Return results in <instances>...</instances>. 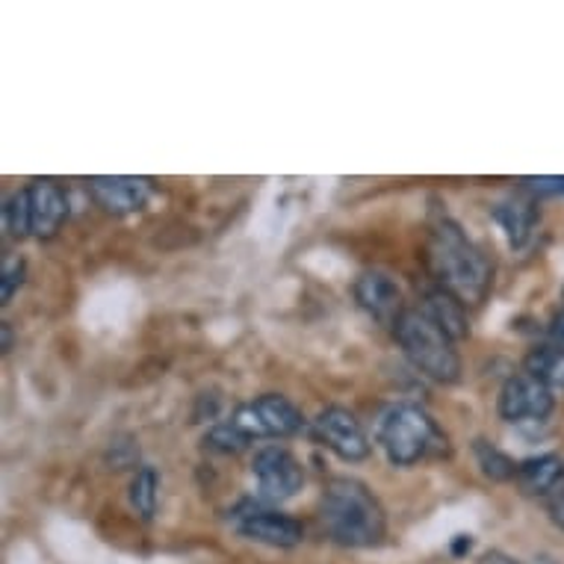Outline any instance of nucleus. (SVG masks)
<instances>
[{"label": "nucleus", "instance_id": "393cba45", "mask_svg": "<svg viewBox=\"0 0 564 564\" xmlns=\"http://www.w3.org/2000/svg\"><path fill=\"white\" fill-rule=\"evenodd\" d=\"M550 334H553L555 340H564V307L550 319Z\"/></svg>", "mask_w": 564, "mask_h": 564}, {"label": "nucleus", "instance_id": "aec40b11", "mask_svg": "<svg viewBox=\"0 0 564 564\" xmlns=\"http://www.w3.org/2000/svg\"><path fill=\"white\" fill-rule=\"evenodd\" d=\"M3 225H7V231H10V237H15V240H24V237L33 234V214H30L28 189H21V193L7 198V207H3Z\"/></svg>", "mask_w": 564, "mask_h": 564}, {"label": "nucleus", "instance_id": "bb28decb", "mask_svg": "<svg viewBox=\"0 0 564 564\" xmlns=\"http://www.w3.org/2000/svg\"><path fill=\"white\" fill-rule=\"evenodd\" d=\"M12 349V325L3 323V351Z\"/></svg>", "mask_w": 564, "mask_h": 564}, {"label": "nucleus", "instance_id": "dca6fc26", "mask_svg": "<svg viewBox=\"0 0 564 564\" xmlns=\"http://www.w3.org/2000/svg\"><path fill=\"white\" fill-rule=\"evenodd\" d=\"M523 372L546 388L564 390V346H538L523 358Z\"/></svg>", "mask_w": 564, "mask_h": 564}, {"label": "nucleus", "instance_id": "f3484780", "mask_svg": "<svg viewBox=\"0 0 564 564\" xmlns=\"http://www.w3.org/2000/svg\"><path fill=\"white\" fill-rule=\"evenodd\" d=\"M158 490H160V476L154 467H139L137 476L130 479L128 497L130 509L137 511L142 520H151L158 514Z\"/></svg>", "mask_w": 564, "mask_h": 564}, {"label": "nucleus", "instance_id": "9b49d317", "mask_svg": "<svg viewBox=\"0 0 564 564\" xmlns=\"http://www.w3.org/2000/svg\"><path fill=\"white\" fill-rule=\"evenodd\" d=\"M355 302L367 311V314L381 325L399 323V316L405 314V296H402V288L388 275V272H379V269H370L364 272L358 281H355Z\"/></svg>", "mask_w": 564, "mask_h": 564}, {"label": "nucleus", "instance_id": "a878e982", "mask_svg": "<svg viewBox=\"0 0 564 564\" xmlns=\"http://www.w3.org/2000/svg\"><path fill=\"white\" fill-rule=\"evenodd\" d=\"M470 550H473V538L470 535H455V541H453V553L455 555L470 553Z\"/></svg>", "mask_w": 564, "mask_h": 564}, {"label": "nucleus", "instance_id": "a211bd4d", "mask_svg": "<svg viewBox=\"0 0 564 564\" xmlns=\"http://www.w3.org/2000/svg\"><path fill=\"white\" fill-rule=\"evenodd\" d=\"M473 455H476V464L481 467V473L494 481H509L518 476V464L511 455H506L502 449H497L494 444H488L485 437H476L473 441Z\"/></svg>", "mask_w": 564, "mask_h": 564}, {"label": "nucleus", "instance_id": "39448f33", "mask_svg": "<svg viewBox=\"0 0 564 564\" xmlns=\"http://www.w3.org/2000/svg\"><path fill=\"white\" fill-rule=\"evenodd\" d=\"M251 476L258 481L260 502H288L305 485V467L288 446L269 444L251 458Z\"/></svg>", "mask_w": 564, "mask_h": 564}, {"label": "nucleus", "instance_id": "423d86ee", "mask_svg": "<svg viewBox=\"0 0 564 564\" xmlns=\"http://www.w3.org/2000/svg\"><path fill=\"white\" fill-rule=\"evenodd\" d=\"M231 423L254 441V437H293L305 429L307 420L288 397L263 393L254 402L237 408Z\"/></svg>", "mask_w": 564, "mask_h": 564}, {"label": "nucleus", "instance_id": "f8f14e48", "mask_svg": "<svg viewBox=\"0 0 564 564\" xmlns=\"http://www.w3.org/2000/svg\"><path fill=\"white\" fill-rule=\"evenodd\" d=\"M30 214H33V237L54 240L68 219V195L54 181H36L28 186Z\"/></svg>", "mask_w": 564, "mask_h": 564}, {"label": "nucleus", "instance_id": "6ab92c4d", "mask_svg": "<svg viewBox=\"0 0 564 564\" xmlns=\"http://www.w3.org/2000/svg\"><path fill=\"white\" fill-rule=\"evenodd\" d=\"M249 444L251 437L240 426H234V423H219V426H214L204 435V449L219 455H237L242 449H249Z\"/></svg>", "mask_w": 564, "mask_h": 564}, {"label": "nucleus", "instance_id": "412c9836", "mask_svg": "<svg viewBox=\"0 0 564 564\" xmlns=\"http://www.w3.org/2000/svg\"><path fill=\"white\" fill-rule=\"evenodd\" d=\"M24 278H28V263L24 260L15 258L10 263H3V269H0V305H10L12 296L24 284Z\"/></svg>", "mask_w": 564, "mask_h": 564}, {"label": "nucleus", "instance_id": "0eeeda50", "mask_svg": "<svg viewBox=\"0 0 564 564\" xmlns=\"http://www.w3.org/2000/svg\"><path fill=\"white\" fill-rule=\"evenodd\" d=\"M234 529L254 544L275 546V550H293L305 541V527L284 511L267 509V506H240L231 514Z\"/></svg>", "mask_w": 564, "mask_h": 564}, {"label": "nucleus", "instance_id": "9d476101", "mask_svg": "<svg viewBox=\"0 0 564 564\" xmlns=\"http://www.w3.org/2000/svg\"><path fill=\"white\" fill-rule=\"evenodd\" d=\"M89 195L104 214L130 216L139 214L154 195V181L137 175H98L89 177Z\"/></svg>", "mask_w": 564, "mask_h": 564}, {"label": "nucleus", "instance_id": "ddd939ff", "mask_svg": "<svg viewBox=\"0 0 564 564\" xmlns=\"http://www.w3.org/2000/svg\"><path fill=\"white\" fill-rule=\"evenodd\" d=\"M490 216L500 223V228L509 237L511 249H523L532 240L538 223H541V210H538L535 198L523 193V189H520V195H511V198L497 204L490 210Z\"/></svg>", "mask_w": 564, "mask_h": 564}, {"label": "nucleus", "instance_id": "6e6552de", "mask_svg": "<svg viewBox=\"0 0 564 564\" xmlns=\"http://www.w3.org/2000/svg\"><path fill=\"white\" fill-rule=\"evenodd\" d=\"M314 437L343 462H364L372 453L370 437L349 408H323L314 420Z\"/></svg>", "mask_w": 564, "mask_h": 564}, {"label": "nucleus", "instance_id": "1a4fd4ad", "mask_svg": "<svg viewBox=\"0 0 564 564\" xmlns=\"http://www.w3.org/2000/svg\"><path fill=\"white\" fill-rule=\"evenodd\" d=\"M553 390L532 379L529 372L511 376L497 397V411L506 423H541L553 414Z\"/></svg>", "mask_w": 564, "mask_h": 564}, {"label": "nucleus", "instance_id": "2eb2a0df", "mask_svg": "<svg viewBox=\"0 0 564 564\" xmlns=\"http://www.w3.org/2000/svg\"><path fill=\"white\" fill-rule=\"evenodd\" d=\"M420 311H423L441 332L449 334L453 340L470 337L467 305H464L462 299H455L453 293H446V290H432V293H426V302H423Z\"/></svg>", "mask_w": 564, "mask_h": 564}, {"label": "nucleus", "instance_id": "4be33fe9", "mask_svg": "<svg viewBox=\"0 0 564 564\" xmlns=\"http://www.w3.org/2000/svg\"><path fill=\"white\" fill-rule=\"evenodd\" d=\"M520 189L532 198H553V195H564V175H535L523 177Z\"/></svg>", "mask_w": 564, "mask_h": 564}, {"label": "nucleus", "instance_id": "4468645a", "mask_svg": "<svg viewBox=\"0 0 564 564\" xmlns=\"http://www.w3.org/2000/svg\"><path fill=\"white\" fill-rule=\"evenodd\" d=\"M518 485L529 497H550L564 488V458L555 453L532 455L518 464Z\"/></svg>", "mask_w": 564, "mask_h": 564}, {"label": "nucleus", "instance_id": "20e7f679", "mask_svg": "<svg viewBox=\"0 0 564 564\" xmlns=\"http://www.w3.org/2000/svg\"><path fill=\"white\" fill-rule=\"evenodd\" d=\"M393 337L405 351V358L416 370L429 376L437 384H455L462 379V355L455 349V340L441 332L420 307H408L393 325Z\"/></svg>", "mask_w": 564, "mask_h": 564}, {"label": "nucleus", "instance_id": "b1692460", "mask_svg": "<svg viewBox=\"0 0 564 564\" xmlns=\"http://www.w3.org/2000/svg\"><path fill=\"white\" fill-rule=\"evenodd\" d=\"M479 564H520V562L518 558H511V555L502 553V550H490V553L481 555Z\"/></svg>", "mask_w": 564, "mask_h": 564}, {"label": "nucleus", "instance_id": "f257e3e1", "mask_svg": "<svg viewBox=\"0 0 564 564\" xmlns=\"http://www.w3.org/2000/svg\"><path fill=\"white\" fill-rule=\"evenodd\" d=\"M426 260L432 275L441 281V290L462 299L464 305H481L488 296L494 267L485 251L464 234V228L449 216H437L429 228Z\"/></svg>", "mask_w": 564, "mask_h": 564}, {"label": "nucleus", "instance_id": "5701e85b", "mask_svg": "<svg viewBox=\"0 0 564 564\" xmlns=\"http://www.w3.org/2000/svg\"><path fill=\"white\" fill-rule=\"evenodd\" d=\"M546 511H550V520H553L555 527L564 532V494H558V497L550 502V509H546Z\"/></svg>", "mask_w": 564, "mask_h": 564}, {"label": "nucleus", "instance_id": "f03ea898", "mask_svg": "<svg viewBox=\"0 0 564 564\" xmlns=\"http://www.w3.org/2000/svg\"><path fill=\"white\" fill-rule=\"evenodd\" d=\"M319 520L334 544L370 550L388 538V518L379 497L361 479L334 476L319 500Z\"/></svg>", "mask_w": 564, "mask_h": 564}, {"label": "nucleus", "instance_id": "7ed1b4c3", "mask_svg": "<svg viewBox=\"0 0 564 564\" xmlns=\"http://www.w3.org/2000/svg\"><path fill=\"white\" fill-rule=\"evenodd\" d=\"M379 446L393 467H414L449 455V437L420 405H393L379 420Z\"/></svg>", "mask_w": 564, "mask_h": 564}]
</instances>
